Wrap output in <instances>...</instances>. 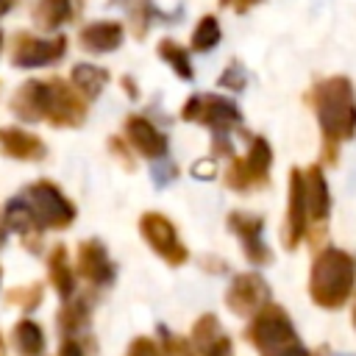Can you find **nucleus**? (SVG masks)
<instances>
[{
  "label": "nucleus",
  "mask_w": 356,
  "mask_h": 356,
  "mask_svg": "<svg viewBox=\"0 0 356 356\" xmlns=\"http://www.w3.org/2000/svg\"><path fill=\"white\" fill-rule=\"evenodd\" d=\"M317 117L325 145H337L356 134V95L348 78H331L317 86Z\"/></svg>",
  "instance_id": "nucleus-1"
},
{
  "label": "nucleus",
  "mask_w": 356,
  "mask_h": 356,
  "mask_svg": "<svg viewBox=\"0 0 356 356\" xmlns=\"http://www.w3.org/2000/svg\"><path fill=\"white\" fill-rule=\"evenodd\" d=\"M353 278H356L353 259L342 250H325L317 256L312 267L309 292L320 306L334 309V306H342L353 292Z\"/></svg>",
  "instance_id": "nucleus-2"
},
{
  "label": "nucleus",
  "mask_w": 356,
  "mask_h": 356,
  "mask_svg": "<svg viewBox=\"0 0 356 356\" xmlns=\"http://www.w3.org/2000/svg\"><path fill=\"white\" fill-rule=\"evenodd\" d=\"M184 117L209 125L217 136V147L225 150V153L231 150L228 147V131L239 122V111L231 100L217 97V95H195V97H189V103L184 108Z\"/></svg>",
  "instance_id": "nucleus-3"
},
{
  "label": "nucleus",
  "mask_w": 356,
  "mask_h": 356,
  "mask_svg": "<svg viewBox=\"0 0 356 356\" xmlns=\"http://www.w3.org/2000/svg\"><path fill=\"white\" fill-rule=\"evenodd\" d=\"M142 234L150 242V248L164 256L170 264H184L186 261V248L178 242V234L172 228V222L161 214H145L142 217Z\"/></svg>",
  "instance_id": "nucleus-4"
},
{
  "label": "nucleus",
  "mask_w": 356,
  "mask_h": 356,
  "mask_svg": "<svg viewBox=\"0 0 356 356\" xmlns=\"http://www.w3.org/2000/svg\"><path fill=\"white\" fill-rule=\"evenodd\" d=\"M270 145L259 136L253 139L250 150H248V159H239L234 161V167L228 170V184L234 189H248L250 184H261L267 178V170H270Z\"/></svg>",
  "instance_id": "nucleus-5"
},
{
  "label": "nucleus",
  "mask_w": 356,
  "mask_h": 356,
  "mask_svg": "<svg viewBox=\"0 0 356 356\" xmlns=\"http://www.w3.org/2000/svg\"><path fill=\"white\" fill-rule=\"evenodd\" d=\"M250 339H253L261 350H270V348H275V345H284V342L295 339L292 323H289V317H286L278 306H270V303H267V309H261V312L256 314L253 325H250Z\"/></svg>",
  "instance_id": "nucleus-6"
},
{
  "label": "nucleus",
  "mask_w": 356,
  "mask_h": 356,
  "mask_svg": "<svg viewBox=\"0 0 356 356\" xmlns=\"http://www.w3.org/2000/svg\"><path fill=\"white\" fill-rule=\"evenodd\" d=\"M267 298H270V289L259 275H239L228 289V306L236 314H250L253 309L264 306Z\"/></svg>",
  "instance_id": "nucleus-7"
},
{
  "label": "nucleus",
  "mask_w": 356,
  "mask_h": 356,
  "mask_svg": "<svg viewBox=\"0 0 356 356\" xmlns=\"http://www.w3.org/2000/svg\"><path fill=\"white\" fill-rule=\"evenodd\" d=\"M231 228L239 234L242 245H245V253L253 264H264L270 261V250L264 248L261 242V220L259 217H250V214H231Z\"/></svg>",
  "instance_id": "nucleus-8"
},
{
  "label": "nucleus",
  "mask_w": 356,
  "mask_h": 356,
  "mask_svg": "<svg viewBox=\"0 0 356 356\" xmlns=\"http://www.w3.org/2000/svg\"><path fill=\"white\" fill-rule=\"evenodd\" d=\"M306 200H303V175L298 170L289 172V236L286 245L295 248L306 231Z\"/></svg>",
  "instance_id": "nucleus-9"
},
{
  "label": "nucleus",
  "mask_w": 356,
  "mask_h": 356,
  "mask_svg": "<svg viewBox=\"0 0 356 356\" xmlns=\"http://www.w3.org/2000/svg\"><path fill=\"white\" fill-rule=\"evenodd\" d=\"M128 136L136 145V150L150 156V159H159V156L167 153V139L142 117H131L128 120Z\"/></svg>",
  "instance_id": "nucleus-10"
},
{
  "label": "nucleus",
  "mask_w": 356,
  "mask_h": 356,
  "mask_svg": "<svg viewBox=\"0 0 356 356\" xmlns=\"http://www.w3.org/2000/svg\"><path fill=\"white\" fill-rule=\"evenodd\" d=\"M303 200H306V214L312 220H323L328 214V186H325V178L320 172V167H312L303 178Z\"/></svg>",
  "instance_id": "nucleus-11"
},
{
  "label": "nucleus",
  "mask_w": 356,
  "mask_h": 356,
  "mask_svg": "<svg viewBox=\"0 0 356 356\" xmlns=\"http://www.w3.org/2000/svg\"><path fill=\"white\" fill-rule=\"evenodd\" d=\"M120 39H122V28H120L117 22L92 25V28L86 31V36H83V42H86L89 47H95V50H111V47L120 44Z\"/></svg>",
  "instance_id": "nucleus-12"
},
{
  "label": "nucleus",
  "mask_w": 356,
  "mask_h": 356,
  "mask_svg": "<svg viewBox=\"0 0 356 356\" xmlns=\"http://www.w3.org/2000/svg\"><path fill=\"white\" fill-rule=\"evenodd\" d=\"M159 53L170 61V67H172L184 81H189V78H192V64H189V58H186V50H184V47H178L172 39H164V42L159 44Z\"/></svg>",
  "instance_id": "nucleus-13"
},
{
  "label": "nucleus",
  "mask_w": 356,
  "mask_h": 356,
  "mask_svg": "<svg viewBox=\"0 0 356 356\" xmlns=\"http://www.w3.org/2000/svg\"><path fill=\"white\" fill-rule=\"evenodd\" d=\"M220 42V25L214 17H203L195 28V36H192V47L195 50H211L214 44Z\"/></svg>",
  "instance_id": "nucleus-14"
},
{
  "label": "nucleus",
  "mask_w": 356,
  "mask_h": 356,
  "mask_svg": "<svg viewBox=\"0 0 356 356\" xmlns=\"http://www.w3.org/2000/svg\"><path fill=\"white\" fill-rule=\"evenodd\" d=\"M83 267H86V273L97 275V281H106V278H108V264H106V259H103V253H100L97 248H95L92 259H89V256L83 259Z\"/></svg>",
  "instance_id": "nucleus-15"
},
{
  "label": "nucleus",
  "mask_w": 356,
  "mask_h": 356,
  "mask_svg": "<svg viewBox=\"0 0 356 356\" xmlns=\"http://www.w3.org/2000/svg\"><path fill=\"white\" fill-rule=\"evenodd\" d=\"M264 356H309V350L298 342V339H289L284 345H275L270 350H264Z\"/></svg>",
  "instance_id": "nucleus-16"
},
{
  "label": "nucleus",
  "mask_w": 356,
  "mask_h": 356,
  "mask_svg": "<svg viewBox=\"0 0 356 356\" xmlns=\"http://www.w3.org/2000/svg\"><path fill=\"white\" fill-rule=\"evenodd\" d=\"M220 83H222V86H231V89H242V86H245V72L234 64V67H228V70L222 72Z\"/></svg>",
  "instance_id": "nucleus-17"
},
{
  "label": "nucleus",
  "mask_w": 356,
  "mask_h": 356,
  "mask_svg": "<svg viewBox=\"0 0 356 356\" xmlns=\"http://www.w3.org/2000/svg\"><path fill=\"white\" fill-rule=\"evenodd\" d=\"M131 356H159V350H156L153 342H147V339H136L134 348H131Z\"/></svg>",
  "instance_id": "nucleus-18"
},
{
  "label": "nucleus",
  "mask_w": 356,
  "mask_h": 356,
  "mask_svg": "<svg viewBox=\"0 0 356 356\" xmlns=\"http://www.w3.org/2000/svg\"><path fill=\"white\" fill-rule=\"evenodd\" d=\"M192 172H195L197 178H200V175H203V178H211V175H214V167H211V161H197Z\"/></svg>",
  "instance_id": "nucleus-19"
},
{
  "label": "nucleus",
  "mask_w": 356,
  "mask_h": 356,
  "mask_svg": "<svg viewBox=\"0 0 356 356\" xmlns=\"http://www.w3.org/2000/svg\"><path fill=\"white\" fill-rule=\"evenodd\" d=\"M172 175H175V167H172V164H167V170H159V172L153 170V178H156L159 184H164V181H170Z\"/></svg>",
  "instance_id": "nucleus-20"
},
{
  "label": "nucleus",
  "mask_w": 356,
  "mask_h": 356,
  "mask_svg": "<svg viewBox=\"0 0 356 356\" xmlns=\"http://www.w3.org/2000/svg\"><path fill=\"white\" fill-rule=\"evenodd\" d=\"M253 3H259V0H234V6L239 8V11H245L248 6H253Z\"/></svg>",
  "instance_id": "nucleus-21"
},
{
  "label": "nucleus",
  "mask_w": 356,
  "mask_h": 356,
  "mask_svg": "<svg viewBox=\"0 0 356 356\" xmlns=\"http://www.w3.org/2000/svg\"><path fill=\"white\" fill-rule=\"evenodd\" d=\"M353 320H356V312H353Z\"/></svg>",
  "instance_id": "nucleus-22"
},
{
  "label": "nucleus",
  "mask_w": 356,
  "mask_h": 356,
  "mask_svg": "<svg viewBox=\"0 0 356 356\" xmlns=\"http://www.w3.org/2000/svg\"><path fill=\"white\" fill-rule=\"evenodd\" d=\"M342 356H345V353H342Z\"/></svg>",
  "instance_id": "nucleus-23"
}]
</instances>
